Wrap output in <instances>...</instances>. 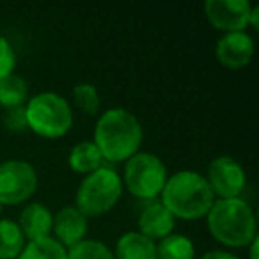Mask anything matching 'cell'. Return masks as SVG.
Listing matches in <instances>:
<instances>
[{
	"label": "cell",
	"instance_id": "obj_12",
	"mask_svg": "<svg viewBox=\"0 0 259 259\" xmlns=\"http://www.w3.org/2000/svg\"><path fill=\"white\" fill-rule=\"evenodd\" d=\"M174 226H176V219L162 202H151L142 209L139 217V229H141L139 233L153 241L163 240L165 236L172 234Z\"/></svg>",
	"mask_w": 259,
	"mask_h": 259
},
{
	"label": "cell",
	"instance_id": "obj_24",
	"mask_svg": "<svg viewBox=\"0 0 259 259\" xmlns=\"http://www.w3.org/2000/svg\"><path fill=\"white\" fill-rule=\"evenodd\" d=\"M201 259H238V257L224 250H209V252H206Z\"/></svg>",
	"mask_w": 259,
	"mask_h": 259
},
{
	"label": "cell",
	"instance_id": "obj_9",
	"mask_svg": "<svg viewBox=\"0 0 259 259\" xmlns=\"http://www.w3.org/2000/svg\"><path fill=\"white\" fill-rule=\"evenodd\" d=\"M252 6L247 0H208L204 11L209 23L226 34L243 32L248 27V15Z\"/></svg>",
	"mask_w": 259,
	"mask_h": 259
},
{
	"label": "cell",
	"instance_id": "obj_19",
	"mask_svg": "<svg viewBox=\"0 0 259 259\" xmlns=\"http://www.w3.org/2000/svg\"><path fill=\"white\" fill-rule=\"evenodd\" d=\"M29 94L27 82L18 75H9L0 80V105L4 108L22 107Z\"/></svg>",
	"mask_w": 259,
	"mask_h": 259
},
{
	"label": "cell",
	"instance_id": "obj_4",
	"mask_svg": "<svg viewBox=\"0 0 259 259\" xmlns=\"http://www.w3.org/2000/svg\"><path fill=\"white\" fill-rule=\"evenodd\" d=\"M122 194V180L110 167H100L80 183L75 208L83 217H100L110 211Z\"/></svg>",
	"mask_w": 259,
	"mask_h": 259
},
{
	"label": "cell",
	"instance_id": "obj_20",
	"mask_svg": "<svg viewBox=\"0 0 259 259\" xmlns=\"http://www.w3.org/2000/svg\"><path fill=\"white\" fill-rule=\"evenodd\" d=\"M68 259H115L107 245L98 240H82L68 250Z\"/></svg>",
	"mask_w": 259,
	"mask_h": 259
},
{
	"label": "cell",
	"instance_id": "obj_14",
	"mask_svg": "<svg viewBox=\"0 0 259 259\" xmlns=\"http://www.w3.org/2000/svg\"><path fill=\"white\" fill-rule=\"evenodd\" d=\"M115 259H156V243L141 233H126L117 240Z\"/></svg>",
	"mask_w": 259,
	"mask_h": 259
},
{
	"label": "cell",
	"instance_id": "obj_23",
	"mask_svg": "<svg viewBox=\"0 0 259 259\" xmlns=\"http://www.w3.org/2000/svg\"><path fill=\"white\" fill-rule=\"evenodd\" d=\"M16 66V55L6 37L0 36V80L13 75Z\"/></svg>",
	"mask_w": 259,
	"mask_h": 259
},
{
	"label": "cell",
	"instance_id": "obj_8",
	"mask_svg": "<svg viewBox=\"0 0 259 259\" xmlns=\"http://www.w3.org/2000/svg\"><path fill=\"white\" fill-rule=\"evenodd\" d=\"M208 181L213 194L222 199H236L243 192L247 176L240 163L231 156H219L208 167Z\"/></svg>",
	"mask_w": 259,
	"mask_h": 259
},
{
	"label": "cell",
	"instance_id": "obj_11",
	"mask_svg": "<svg viewBox=\"0 0 259 259\" xmlns=\"http://www.w3.org/2000/svg\"><path fill=\"white\" fill-rule=\"evenodd\" d=\"M52 231L55 234V240L62 247H75L82 240H85L87 233V217H83L75 206H64L57 215L54 217Z\"/></svg>",
	"mask_w": 259,
	"mask_h": 259
},
{
	"label": "cell",
	"instance_id": "obj_22",
	"mask_svg": "<svg viewBox=\"0 0 259 259\" xmlns=\"http://www.w3.org/2000/svg\"><path fill=\"white\" fill-rule=\"evenodd\" d=\"M2 126L11 134H23L29 130L27 124V115H25V107H13L6 108V112L2 114Z\"/></svg>",
	"mask_w": 259,
	"mask_h": 259
},
{
	"label": "cell",
	"instance_id": "obj_16",
	"mask_svg": "<svg viewBox=\"0 0 259 259\" xmlns=\"http://www.w3.org/2000/svg\"><path fill=\"white\" fill-rule=\"evenodd\" d=\"M25 247V236L18 224L9 219L0 220V259H16Z\"/></svg>",
	"mask_w": 259,
	"mask_h": 259
},
{
	"label": "cell",
	"instance_id": "obj_18",
	"mask_svg": "<svg viewBox=\"0 0 259 259\" xmlns=\"http://www.w3.org/2000/svg\"><path fill=\"white\" fill-rule=\"evenodd\" d=\"M16 259H68V250L55 238L29 241Z\"/></svg>",
	"mask_w": 259,
	"mask_h": 259
},
{
	"label": "cell",
	"instance_id": "obj_2",
	"mask_svg": "<svg viewBox=\"0 0 259 259\" xmlns=\"http://www.w3.org/2000/svg\"><path fill=\"white\" fill-rule=\"evenodd\" d=\"M215 202V194L202 174L195 170H180L165 181L162 204L174 219L197 220L208 215Z\"/></svg>",
	"mask_w": 259,
	"mask_h": 259
},
{
	"label": "cell",
	"instance_id": "obj_10",
	"mask_svg": "<svg viewBox=\"0 0 259 259\" xmlns=\"http://www.w3.org/2000/svg\"><path fill=\"white\" fill-rule=\"evenodd\" d=\"M217 59L229 69L245 68L254 55V41L245 32H231L217 43Z\"/></svg>",
	"mask_w": 259,
	"mask_h": 259
},
{
	"label": "cell",
	"instance_id": "obj_1",
	"mask_svg": "<svg viewBox=\"0 0 259 259\" xmlns=\"http://www.w3.org/2000/svg\"><path fill=\"white\" fill-rule=\"evenodd\" d=\"M142 142V128L132 112L124 108H110L103 112L94 130V144L103 160L126 162L137 155Z\"/></svg>",
	"mask_w": 259,
	"mask_h": 259
},
{
	"label": "cell",
	"instance_id": "obj_27",
	"mask_svg": "<svg viewBox=\"0 0 259 259\" xmlns=\"http://www.w3.org/2000/svg\"><path fill=\"white\" fill-rule=\"evenodd\" d=\"M0 211H2V204H0Z\"/></svg>",
	"mask_w": 259,
	"mask_h": 259
},
{
	"label": "cell",
	"instance_id": "obj_5",
	"mask_svg": "<svg viewBox=\"0 0 259 259\" xmlns=\"http://www.w3.org/2000/svg\"><path fill=\"white\" fill-rule=\"evenodd\" d=\"M27 124L45 139H61L73 124L69 103L55 93H39L25 107Z\"/></svg>",
	"mask_w": 259,
	"mask_h": 259
},
{
	"label": "cell",
	"instance_id": "obj_6",
	"mask_svg": "<svg viewBox=\"0 0 259 259\" xmlns=\"http://www.w3.org/2000/svg\"><path fill=\"white\" fill-rule=\"evenodd\" d=\"M167 181L163 162L153 153H137L126 160L124 185L132 195L139 199H155L162 194Z\"/></svg>",
	"mask_w": 259,
	"mask_h": 259
},
{
	"label": "cell",
	"instance_id": "obj_13",
	"mask_svg": "<svg viewBox=\"0 0 259 259\" xmlns=\"http://www.w3.org/2000/svg\"><path fill=\"white\" fill-rule=\"evenodd\" d=\"M54 226V215L52 211L41 202H32L29 204L20 215L18 227L22 229L25 240L36 241L48 238Z\"/></svg>",
	"mask_w": 259,
	"mask_h": 259
},
{
	"label": "cell",
	"instance_id": "obj_17",
	"mask_svg": "<svg viewBox=\"0 0 259 259\" xmlns=\"http://www.w3.org/2000/svg\"><path fill=\"white\" fill-rule=\"evenodd\" d=\"M195 247L183 234H169L156 245V259H194Z\"/></svg>",
	"mask_w": 259,
	"mask_h": 259
},
{
	"label": "cell",
	"instance_id": "obj_15",
	"mask_svg": "<svg viewBox=\"0 0 259 259\" xmlns=\"http://www.w3.org/2000/svg\"><path fill=\"white\" fill-rule=\"evenodd\" d=\"M68 163L71 167V170L78 174H91L96 169L103 167V156H101L100 149L96 148L94 142L83 141L80 144H76L75 148L69 151Z\"/></svg>",
	"mask_w": 259,
	"mask_h": 259
},
{
	"label": "cell",
	"instance_id": "obj_21",
	"mask_svg": "<svg viewBox=\"0 0 259 259\" xmlns=\"http://www.w3.org/2000/svg\"><path fill=\"white\" fill-rule=\"evenodd\" d=\"M73 101L80 112L87 115H96L100 110V94L91 83H78L73 89Z\"/></svg>",
	"mask_w": 259,
	"mask_h": 259
},
{
	"label": "cell",
	"instance_id": "obj_3",
	"mask_svg": "<svg viewBox=\"0 0 259 259\" xmlns=\"http://www.w3.org/2000/svg\"><path fill=\"white\" fill-rule=\"evenodd\" d=\"M208 229L226 247H247L257 236L252 208L243 199H219L208 211Z\"/></svg>",
	"mask_w": 259,
	"mask_h": 259
},
{
	"label": "cell",
	"instance_id": "obj_26",
	"mask_svg": "<svg viewBox=\"0 0 259 259\" xmlns=\"http://www.w3.org/2000/svg\"><path fill=\"white\" fill-rule=\"evenodd\" d=\"M257 241H259V238L255 236L254 240H252L250 243H248V245H250V255H248L250 259H259L257 257Z\"/></svg>",
	"mask_w": 259,
	"mask_h": 259
},
{
	"label": "cell",
	"instance_id": "obj_7",
	"mask_svg": "<svg viewBox=\"0 0 259 259\" xmlns=\"http://www.w3.org/2000/svg\"><path fill=\"white\" fill-rule=\"evenodd\" d=\"M37 188L36 169L23 160L0 163V204H22L32 197Z\"/></svg>",
	"mask_w": 259,
	"mask_h": 259
},
{
	"label": "cell",
	"instance_id": "obj_25",
	"mask_svg": "<svg viewBox=\"0 0 259 259\" xmlns=\"http://www.w3.org/2000/svg\"><path fill=\"white\" fill-rule=\"evenodd\" d=\"M248 25L254 27L255 30L259 29V8L257 6H252L250 15H248Z\"/></svg>",
	"mask_w": 259,
	"mask_h": 259
}]
</instances>
